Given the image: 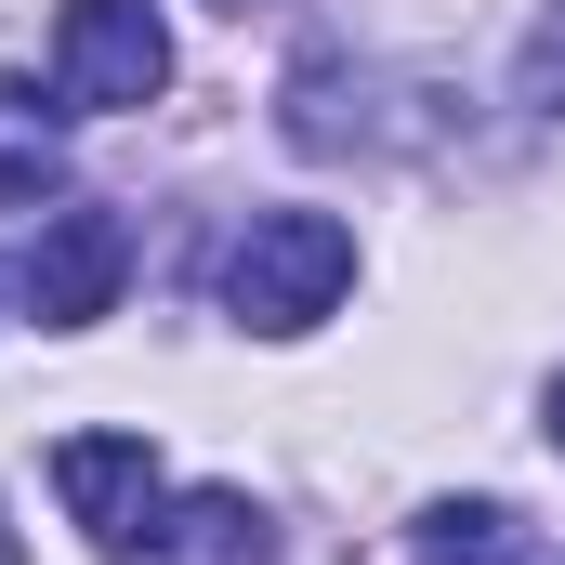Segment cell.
I'll list each match as a JSON object with an SVG mask.
<instances>
[{"label":"cell","instance_id":"cell-1","mask_svg":"<svg viewBox=\"0 0 565 565\" xmlns=\"http://www.w3.org/2000/svg\"><path fill=\"white\" fill-rule=\"evenodd\" d=\"M342 289H355V224H329V211H264L224 250V316L264 342H302Z\"/></svg>","mask_w":565,"mask_h":565},{"label":"cell","instance_id":"cell-2","mask_svg":"<svg viewBox=\"0 0 565 565\" xmlns=\"http://www.w3.org/2000/svg\"><path fill=\"white\" fill-rule=\"evenodd\" d=\"M171 93V26L145 0H66L53 13V119H119Z\"/></svg>","mask_w":565,"mask_h":565},{"label":"cell","instance_id":"cell-3","mask_svg":"<svg viewBox=\"0 0 565 565\" xmlns=\"http://www.w3.org/2000/svg\"><path fill=\"white\" fill-rule=\"evenodd\" d=\"M53 500L93 553H158V513H171V473L145 434H66L53 447Z\"/></svg>","mask_w":565,"mask_h":565},{"label":"cell","instance_id":"cell-4","mask_svg":"<svg viewBox=\"0 0 565 565\" xmlns=\"http://www.w3.org/2000/svg\"><path fill=\"white\" fill-rule=\"evenodd\" d=\"M132 277V224L119 211H40V237H26V316L40 329H93L106 302Z\"/></svg>","mask_w":565,"mask_h":565},{"label":"cell","instance_id":"cell-5","mask_svg":"<svg viewBox=\"0 0 565 565\" xmlns=\"http://www.w3.org/2000/svg\"><path fill=\"white\" fill-rule=\"evenodd\" d=\"M158 553L171 565H277V513H264L250 487H184V500L158 513Z\"/></svg>","mask_w":565,"mask_h":565},{"label":"cell","instance_id":"cell-6","mask_svg":"<svg viewBox=\"0 0 565 565\" xmlns=\"http://www.w3.org/2000/svg\"><path fill=\"white\" fill-rule=\"evenodd\" d=\"M408 565H526V526L500 500H434L408 526Z\"/></svg>","mask_w":565,"mask_h":565},{"label":"cell","instance_id":"cell-7","mask_svg":"<svg viewBox=\"0 0 565 565\" xmlns=\"http://www.w3.org/2000/svg\"><path fill=\"white\" fill-rule=\"evenodd\" d=\"M526 106H565V0L540 13V40H526Z\"/></svg>","mask_w":565,"mask_h":565},{"label":"cell","instance_id":"cell-8","mask_svg":"<svg viewBox=\"0 0 565 565\" xmlns=\"http://www.w3.org/2000/svg\"><path fill=\"white\" fill-rule=\"evenodd\" d=\"M553 447H565V382H553Z\"/></svg>","mask_w":565,"mask_h":565},{"label":"cell","instance_id":"cell-9","mask_svg":"<svg viewBox=\"0 0 565 565\" xmlns=\"http://www.w3.org/2000/svg\"><path fill=\"white\" fill-rule=\"evenodd\" d=\"M211 13H250V0H211Z\"/></svg>","mask_w":565,"mask_h":565},{"label":"cell","instance_id":"cell-10","mask_svg":"<svg viewBox=\"0 0 565 565\" xmlns=\"http://www.w3.org/2000/svg\"><path fill=\"white\" fill-rule=\"evenodd\" d=\"M0 565H13V526H0Z\"/></svg>","mask_w":565,"mask_h":565}]
</instances>
